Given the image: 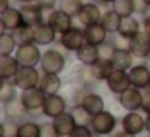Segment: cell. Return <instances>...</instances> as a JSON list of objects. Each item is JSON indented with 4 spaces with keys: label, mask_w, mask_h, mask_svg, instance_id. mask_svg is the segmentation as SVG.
<instances>
[{
    "label": "cell",
    "mask_w": 150,
    "mask_h": 137,
    "mask_svg": "<svg viewBox=\"0 0 150 137\" xmlns=\"http://www.w3.org/2000/svg\"><path fill=\"white\" fill-rule=\"evenodd\" d=\"M115 52H116V47L113 45L111 40H107L105 44H102V45L98 47V55H100L102 60H111L115 55Z\"/></svg>",
    "instance_id": "38"
},
{
    "label": "cell",
    "mask_w": 150,
    "mask_h": 137,
    "mask_svg": "<svg viewBox=\"0 0 150 137\" xmlns=\"http://www.w3.org/2000/svg\"><path fill=\"white\" fill-rule=\"evenodd\" d=\"M89 2H95V0H82V4H89Z\"/></svg>",
    "instance_id": "50"
},
{
    "label": "cell",
    "mask_w": 150,
    "mask_h": 137,
    "mask_svg": "<svg viewBox=\"0 0 150 137\" xmlns=\"http://www.w3.org/2000/svg\"><path fill=\"white\" fill-rule=\"evenodd\" d=\"M102 15L103 11L100 10V4L97 2H89V4H84L78 15V20L82 26H92V24H97L100 23L102 20Z\"/></svg>",
    "instance_id": "10"
},
{
    "label": "cell",
    "mask_w": 150,
    "mask_h": 137,
    "mask_svg": "<svg viewBox=\"0 0 150 137\" xmlns=\"http://www.w3.org/2000/svg\"><path fill=\"white\" fill-rule=\"evenodd\" d=\"M21 65L13 55H5L0 56V78L2 81H11L20 71Z\"/></svg>",
    "instance_id": "20"
},
{
    "label": "cell",
    "mask_w": 150,
    "mask_h": 137,
    "mask_svg": "<svg viewBox=\"0 0 150 137\" xmlns=\"http://www.w3.org/2000/svg\"><path fill=\"white\" fill-rule=\"evenodd\" d=\"M108 31L102 26L100 23L92 24V26H86L84 28V36H86V44L91 45H97L100 47L102 44H105L108 40Z\"/></svg>",
    "instance_id": "18"
},
{
    "label": "cell",
    "mask_w": 150,
    "mask_h": 137,
    "mask_svg": "<svg viewBox=\"0 0 150 137\" xmlns=\"http://www.w3.org/2000/svg\"><path fill=\"white\" fill-rule=\"evenodd\" d=\"M149 89H150V84H149Z\"/></svg>",
    "instance_id": "52"
},
{
    "label": "cell",
    "mask_w": 150,
    "mask_h": 137,
    "mask_svg": "<svg viewBox=\"0 0 150 137\" xmlns=\"http://www.w3.org/2000/svg\"><path fill=\"white\" fill-rule=\"evenodd\" d=\"M129 50L136 58H140V60L149 58V55H150V34H147L142 29L137 36H134L131 39Z\"/></svg>",
    "instance_id": "11"
},
{
    "label": "cell",
    "mask_w": 150,
    "mask_h": 137,
    "mask_svg": "<svg viewBox=\"0 0 150 137\" xmlns=\"http://www.w3.org/2000/svg\"><path fill=\"white\" fill-rule=\"evenodd\" d=\"M86 44V36L84 29L73 26L71 29H68L66 32L60 34V45L68 52H76Z\"/></svg>",
    "instance_id": "6"
},
{
    "label": "cell",
    "mask_w": 150,
    "mask_h": 137,
    "mask_svg": "<svg viewBox=\"0 0 150 137\" xmlns=\"http://www.w3.org/2000/svg\"><path fill=\"white\" fill-rule=\"evenodd\" d=\"M145 131L150 134V114H147V118H145Z\"/></svg>",
    "instance_id": "47"
},
{
    "label": "cell",
    "mask_w": 150,
    "mask_h": 137,
    "mask_svg": "<svg viewBox=\"0 0 150 137\" xmlns=\"http://www.w3.org/2000/svg\"><path fill=\"white\" fill-rule=\"evenodd\" d=\"M4 111H5V118H7V119L16 121V123L24 121L26 114L29 113V111L26 110V107L23 105V102H21L20 97L15 98V100H11V102L4 103Z\"/></svg>",
    "instance_id": "19"
},
{
    "label": "cell",
    "mask_w": 150,
    "mask_h": 137,
    "mask_svg": "<svg viewBox=\"0 0 150 137\" xmlns=\"http://www.w3.org/2000/svg\"><path fill=\"white\" fill-rule=\"evenodd\" d=\"M107 87L110 92H113L115 95H120L123 94L124 90L131 87V78H129V73L123 71V69H113V73L110 74V78L107 79Z\"/></svg>",
    "instance_id": "8"
},
{
    "label": "cell",
    "mask_w": 150,
    "mask_h": 137,
    "mask_svg": "<svg viewBox=\"0 0 150 137\" xmlns=\"http://www.w3.org/2000/svg\"><path fill=\"white\" fill-rule=\"evenodd\" d=\"M37 4L42 8H55L58 5V0H37Z\"/></svg>",
    "instance_id": "43"
},
{
    "label": "cell",
    "mask_w": 150,
    "mask_h": 137,
    "mask_svg": "<svg viewBox=\"0 0 150 137\" xmlns=\"http://www.w3.org/2000/svg\"><path fill=\"white\" fill-rule=\"evenodd\" d=\"M20 4H34V2H37V0H18Z\"/></svg>",
    "instance_id": "49"
},
{
    "label": "cell",
    "mask_w": 150,
    "mask_h": 137,
    "mask_svg": "<svg viewBox=\"0 0 150 137\" xmlns=\"http://www.w3.org/2000/svg\"><path fill=\"white\" fill-rule=\"evenodd\" d=\"M111 42H113V45L116 47V49H129L131 39H127V37L121 36L120 32H116L113 36V39H111Z\"/></svg>",
    "instance_id": "41"
},
{
    "label": "cell",
    "mask_w": 150,
    "mask_h": 137,
    "mask_svg": "<svg viewBox=\"0 0 150 137\" xmlns=\"http://www.w3.org/2000/svg\"><path fill=\"white\" fill-rule=\"evenodd\" d=\"M144 2H145V5H147V7H150V0H144Z\"/></svg>",
    "instance_id": "51"
},
{
    "label": "cell",
    "mask_w": 150,
    "mask_h": 137,
    "mask_svg": "<svg viewBox=\"0 0 150 137\" xmlns=\"http://www.w3.org/2000/svg\"><path fill=\"white\" fill-rule=\"evenodd\" d=\"M18 44L15 40L13 34L10 31H2V36H0V56L5 55H13V52H16Z\"/></svg>",
    "instance_id": "31"
},
{
    "label": "cell",
    "mask_w": 150,
    "mask_h": 137,
    "mask_svg": "<svg viewBox=\"0 0 150 137\" xmlns=\"http://www.w3.org/2000/svg\"><path fill=\"white\" fill-rule=\"evenodd\" d=\"M116 124H118L116 116L107 110L94 114L91 121V127L95 132V136H110L116 129Z\"/></svg>",
    "instance_id": "1"
},
{
    "label": "cell",
    "mask_w": 150,
    "mask_h": 137,
    "mask_svg": "<svg viewBox=\"0 0 150 137\" xmlns=\"http://www.w3.org/2000/svg\"><path fill=\"white\" fill-rule=\"evenodd\" d=\"M62 84L63 82H62V79H60V74H55V73H42L39 87L42 89L47 95H53V94H60Z\"/></svg>",
    "instance_id": "22"
},
{
    "label": "cell",
    "mask_w": 150,
    "mask_h": 137,
    "mask_svg": "<svg viewBox=\"0 0 150 137\" xmlns=\"http://www.w3.org/2000/svg\"><path fill=\"white\" fill-rule=\"evenodd\" d=\"M82 0H58V8L63 11H66V13L69 15V16L73 18H78L79 11H81L82 8Z\"/></svg>",
    "instance_id": "35"
},
{
    "label": "cell",
    "mask_w": 150,
    "mask_h": 137,
    "mask_svg": "<svg viewBox=\"0 0 150 137\" xmlns=\"http://www.w3.org/2000/svg\"><path fill=\"white\" fill-rule=\"evenodd\" d=\"M134 58L136 56L131 53L129 49H116L111 63H113L115 69H123V71H129L134 66Z\"/></svg>",
    "instance_id": "24"
},
{
    "label": "cell",
    "mask_w": 150,
    "mask_h": 137,
    "mask_svg": "<svg viewBox=\"0 0 150 137\" xmlns=\"http://www.w3.org/2000/svg\"><path fill=\"white\" fill-rule=\"evenodd\" d=\"M0 24H2V31H15L16 28L23 26L24 20H23V15H21L20 7H13L11 5L8 10L2 11L0 13Z\"/></svg>",
    "instance_id": "12"
},
{
    "label": "cell",
    "mask_w": 150,
    "mask_h": 137,
    "mask_svg": "<svg viewBox=\"0 0 150 137\" xmlns=\"http://www.w3.org/2000/svg\"><path fill=\"white\" fill-rule=\"evenodd\" d=\"M140 21L137 20L136 16H126L121 20V24H120V29H118V32L121 34V36L127 37V39H132L134 36H137V34L140 32Z\"/></svg>",
    "instance_id": "27"
},
{
    "label": "cell",
    "mask_w": 150,
    "mask_h": 137,
    "mask_svg": "<svg viewBox=\"0 0 150 137\" xmlns=\"http://www.w3.org/2000/svg\"><path fill=\"white\" fill-rule=\"evenodd\" d=\"M118 103L126 111L142 110V92H140V89L131 85L127 90H124L123 94L118 95Z\"/></svg>",
    "instance_id": "7"
},
{
    "label": "cell",
    "mask_w": 150,
    "mask_h": 137,
    "mask_svg": "<svg viewBox=\"0 0 150 137\" xmlns=\"http://www.w3.org/2000/svg\"><path fill=\"white\" fill-rule=\"evenodd\" d=\"M121 129L134 136H139L140 132L145 131V118L137 111H129L121 119Z\"/></svg>",
    "instance_id": "13"
},
{
    "label": "cell",
    "mask_w": 150,
    "mask_h": 137,
    "mask_svg": "<svg viewBox=\"0 0 150 137\" xmlns=\"http://www.w3.org/2000/svg\"><path fill=\"white\" fill-rule=\"evenodd\" d=\"M81 105L89 111V113L92 114V116L105 110V102H103V98H102L98 94L92 92V90L84 97V100H82V103H81Z\"/></svg>",
    "instance_id": "28"
},
{
    "label": "cell",
    "mask_w": 150,
    "mask_h": 137,
    "mask_svg": "<svg viewBox=\"0 0 150 137\" xmlns=\"http://www.w3.org/2000/svg\"><path fill=\"white\" fill-rule=\"evenodd\" d=\"M71 113L74 116L78 126H91V121H92V114L86 110L82 105H73L71 108Z\"/></svg>",
    "instance_id": "36"
},
{
    "label": "cell",
    "mask_w": 150,
    "mask_h": 137,
    "mask_svg": "<svg viewBox=\"0 0 150 137\" xmlns=\"http://www.w3.org/2000/svg\"><path fill=\"white\" fill-rule=\"evenodd\" d=\"M149 60H150V55H149Z\"/></svg>",
    "instance_id": "53"
},
{
    "label": "cell",
    "mask_w": 150,
    "mask_h": 137,
    "mask_svg": "<svg viewBox=\"0 0 150 137\" xmlns=\"http://www.w3.org/2000/svg\"><path fill=\"white\" fill-rule=\"evenodd\" d=\"M95 132L91 126H76V129L69 134L68 137H94Z\"/></svg>",
    "instance_id": "40"
},
{
    "label": "cell",
    "mask_w": 150,
    "mask_h": 137,
    "mask_svg": "<svg viewBox=\"0 0 150 137\" xmlns=\"http://www.w3.org/2000/svg\"><path fill=\"white\" fill-rule=\"evenodd\" d=\"M40 76L42 74L34 66H21L20 71L16 73V76L13 78V81L21 90H26V89H33L39 85Z\"/></svg>",
    "instance_id": "4"
},
{
    "label": "cell",
    "mask_w": 150,
    "mask_h": 137,
    "mask_svg": "<svg viewBox=\"0 0 150 137\" xmlns=\"http://www.w3.org/2000/svg\"><path fill=\"white\" fill-rule=\"evenodd\" d=\"M121 20H123V18H121L120 15H118L116 11L113 10V8H110V10L103 11V15H102V20H100V24H102V26H103L110 34H116L118 29H120Z\"/></svg>",
    "instance_id": "29"
},
{
    "label": "cell",
    "mask_w": 150,
    "mask_h": 137,
    "mask_svg": "<svg viewBox=\"0 0 150 137\" xmlns=\"http://www.w3.org/2000/svg\"><path fill=\"white\" fill-rule=\"evenodd\" d=\"M18 126L20 123L7 119L2 123V137H18Z\"/></svg>",
    "instance_id": "37"
},
{
    "label": "cell",
    "mask_w": 150,
    "mask_h": 137,
    "mask_svg": "<svg viewBox=\"0 0 150 137\" xmlns=\"http://www.w3.org/2000/svg\"><path fill=\"white\" fill-rule=\"evenodd\" d=\"M113 137H136V136H134V134H129V132H126V131L121 129V131H118V132L115 134Z\"/></svg>",
    "instance_id": "46"
},
{
    "label": "cell",
    "mask_w": 150,
    "mask_h": 137,
    "mask_svg": "<svg viewBox=\"0 0 150 137\" xmlns=\"http://www.w3.org/2000/svg\"><path fill=\"white\" fill-rule=\"evenodd\" d=\"M18 137H40V124L24 119L18 126Z\"/></svg>",
    "instance_id": "33"
},
{
    "label": "cell",
    "mask_w": 150,
    "mask_h": 137,
    "mask_svg": "<svg viewBox=\"0 0 150 137\" xmlns=\"http://www.w3.org/2000/svg\"><path fill=\"white\" fill-rule=\"evenodd\" d=\"M15 56H16L21 66H34V68L37 65H40V60H42V53H40L37 44L20 45L15 52Z\"/></svg>",
    "instance_id": "3"
},
{
    "label": "cell",
    "mask_w": 150,
    "mask_h": 137,
    "mask_svg": "<svg viewBox=\"0 0 150 137\" xmlns=\"http://www.w3.org/2000/svg\"><path fill=\"white\" fill-rule=\"evenodd\" d=\"M111 8L120 15L121 18L132 16L136 13V0H115Z\"/></svg>",
    "instance_id": "32"
},
{
    "label": "cell",
    "mask_w": 150,
    "mask_h": 137,
    "mask_svg": "<svg viewBox=\"0 0 150 137\" xmlns=\"http://www.w3.org/2000/svg\"><path fill=\"white\" fill-rule=\"evenodd\" d=\"M129 78H131V84L134 87L140 89H149L150 84V69L149 66L145 65H134L132 68L129 69Z\"/></svg>",
    "instance_id": "17"
},
{
    "label": "cell",
    "mask_w": 150,
    "mask_h": 137,
    "mask_svg": "<svg viewBox=\"0 0 150 137\" xmlns=\"http://www.w3.org/2000/svg\"><path fill=\"white\" fill-rule=\"evenodd\" d=\"M11 7V0H0V13Z\"/></svg>",
    "instance_id": "45"
},
{
    "label": "cell",
    "mask_w": 150,
    "mask_h": 137,
    "mask_svg": "<svg viewBox=\"0 0 150 137\" xmlns=\"http://www.w3.org/2000/svg\"><path fill=\"white\" fill-rule=\"evenodd\" d=\"M149 137H150V134H149Z\"/></svg>",
    "instance_id": "54"
},
{
    "label": "cell",
    "mask_w": 150,
    "mask_h": 137,
    "mask_svg": "<svg viewBox=\"0 0 150 137\" xmlns=\"http://www.w3.org/2000/svg\"><path fill=\"white\" fill-rule=\"evenodd\" d=\"M47 24H50L57 31V34H63L73 28V16H69L66 11L60 10V8H55L53 13L50 15Z\"/></svg>",
    "instance_id": "15"
},
{
    "label": "cell",
    "mask_w": 150,
    "mask_h": 137,
    "mask_svg": "<svg viewBox=\"0 0 150 137\" xmlns=\"http://www.w3.org/2000/svg\"><path fill=\"white\" fill-rule=\"evenodd\" d=\"M142 111L145 114H150V89L142 92Z\"/></svg>",
    "instance_id": "42"
},
{
    "label": "cell",
    "mask_w": 150,
    "mask_h": 137,
    "mask_svg": "<svg viewBox=\"0 0 150 137\" xmlns=\"http://www.w3.org/2000/svg\"><path fill=\"white\" fill-rule=\"evenodd\" d=\"M53 124H55V129L58 131L60 137H68L76 129V126H78L71 111H65L60 116L53 118Z\"/></svg>",
    "instance_id": "21"
},
{
    "label": "cell",
    "mask_w": 150,
    "mask_h": 137,
    "mask_svg": "<svg viewBox=\"0 0 150 137\" xmlns=\"http://www.w3.org/2000/svg\"><path fill=\"white\" fill-rule=\"evenodd\" d=\"M97 4H100V5H111L115 2V0H95Z\"/></svg>",
    "instance_id": "48"
},
{
    "label": "cell",
    "mask_w": 150,
    "mask_h": 137,
    "mask_svg": "<svg viewBox=\"0 0 150 137\" xmlns=\"http://www.w3.org/2000/svg\"><path fill=\"white\" fill-rule=\"evenodd\" d=\"M20 10H21V15H23L24 24H29V26L34 28L37 24L44 23L42 7L37 2H34V4H21Z\"/></svg>",
    "instance_id": "14"
},
{
    "label": "cell",
    "mask_w": 150,
    "mask_h": 137,
    "mask_svg": "<svg viewBox=\"0 0 150 137\" xmlns=\"http://www.w3.org/2000/svg\"><path fill=\"white\" fill-rule=\"evenodd\" d=\"M66 66V56L60 52L58 49H49L42 53V60H40V69L42 73H60L65 69Z\"/></svg>",
    "instance_id": "2"
},
{
    "label": "cell",
    "mask_w": 150,
    "mask_h": 137,
    "mask_svg": "<svg viewBox=\"0 0 150 137\" xmlns=\"http://www.w3.org/2000/svg\"><path fill=\"white\" fill-rule=\"evenodd\" d=\"M66 108H68V100L66 97L60 94H53V95H47L45 103L42 107V113L45 114L47 118H57L62 113H65Z\"/></svg>",
    "instance_id": "9"
},
{
    "label": "cell",
    "mask_w": 150,
    "mask_h": 137,
    "mask_svg": "<svg viewBox=\"0 0 150 137\" xmlns=\"http://www.w3.org/2000/svg\"><path fill=\"white\" fill-rule=\"evenodd\" d=\"M113 69H115V66H113V63H111V60H102V58H98L97 61L91 66V71H92V74H94V78L100 82L107 81V79L110 78V74L113 73Z\"/></svg>",
    "instance_id": "26"
},
{
    "label": "cell",
    "mask_w": 150,
    "mask_h": 137,
    "mask_svg": "<svg viewBox=\"0 0 150 137\" xmlns=\"http://www.w3.org/2000/svg\"><path fill=\"white\" fill-rule=\"evenodd\" d=\"M142 29L145 31L147 34H150V13L142 16Z\"/></svg>",
    "instance_id": "44"
},
{
    "label": "cell",
    "mask_w": 150,
    "mask_h": 137,
    "mask_svg": "<svg viewBox=\"0 0 150 137\" xmlns=\"http://www.w3.org/2000/svg\"><path fill=\"white\" fill-rule=\"evenodd\" d=\"M74 82L79 85H82V87H89V89H92V87L100 84V81H97V79L94 78V74H92L91 66H86V65H82V63L74 69Z\"/></svg>",
    "instance_id": "23"
},
{
    "label": "cell",
    "mask_w": 150,
    "mask_h": 137,
    "mask_svg": "<svg viewBox=\"0 0 150 137\" xmlns=\"http://www.w3.org/2000/svg\"><path fill=\"white\" fill-rule=\"evenodd\" d=\"M40 137H60L58 131L55 129V124L52 123H42L40 124Z\"/></svg>",
    "instance_id": "39"
},
{
    "label": "cell",
    "mask_w": 150,
    "mask_h": 137,
    "mask_svg": "<svg viewBox=\"0 0 150 137\" xmlns=\"http://www.w3.org/2000/svg\"><path fill=\"white\" fill-rule=\"evenodd\" d=\"M55 40H57V31L50 24L40 23L37 26H34V44H37L39 47H44V45H52Z\"/></svg>",
    "instance_id": "16"
},
{
    "label": "cell",
    "mask_w": 150,
    "mask_h": 137,
    "mask_svg": "<svg viewBox=\"0 0 150 137\" xmlns=\"http://www.w3.org/2000/svg\"><path fill=\"white\" fill-rule=\"evenodd\" d=\"M11 34H13L18 47L26 45V44H34V28L29 24H23V26L16 28L15 31H11Z\"/></svg>",
    "instance_id": "30"
},
{
    "label": "cell",
    "mask_w": 150,
    "mask_h": 137,
    "mask_svg": "<svg viewBox=\"0 0 150 137\" xmlns=\"http://www.w3.org/2000/svg\"><path fill=\"white\" fill-rule=\"evenodd\" d=\"M20 98L28 111H37V110H42L44 103H45V98H47V94L37 85V87H33V89L21 90Z\"/></svg>",
    "instance_id": "5"
},
{
    "label": "cell",
    "mask_w": 150,
    "mask_h": 137,
    "mask_svg": "<svg viewBox=\"0 0 150 137\" xmlns=\"http://www.w3.org/2000/svg\"><path fill=\"white\" fill-rule=\"evenodd\" d=\"M18 85L15 84V81H4L2 84V89H0V102L2 103H7V102H11L15 98H18Z\"/></svg>",
    "instance_id": "34"
},
{
    "label": "cell",
    "mask_w": 150,
    "mask_h": 137,
    "mask_svg": "<svg viewBox=\"0 0 150 137\" xmlns=\"http://www.w3.org/2000/svg\"><path fill=\"white\" fill-rule=\"evenodd\" d=\"M74 53H76V60H78L79 63H82V65H86V66H92L98 58H100V55H98V47L91 45V44H84V45L79 50H76Z\"/></svg>",
    "instance_id": "25"
}]
</instances>
